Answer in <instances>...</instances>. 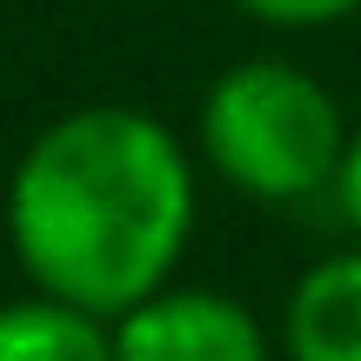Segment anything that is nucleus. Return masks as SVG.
Wrapping results in <instances>:
<instances>
[{"mask_svg":"<svg viewBox=\"0 0 361 361\" xmlns=\"http://www.w3.org/2000/svg\"><path fill=\"white\" fill-rule=\"evenodd\" d=\"M201 154L247 201H308L348 161L335 94L288 61H234L201 94Z\"/></svg>","mask_w":361,"mask_h":361,"instance_id":"2","label":"nucleus"},{"mask_svg":"<svg viewBox=\"0 0 361 361\" xmlns=\"http://www.w3.org/2000/svg\"><path fill=\"white\" fill-rule=\"evenodd\" d=\"M335 201H341V214H348V228L361 234V128L348 134V161H341V174H335Z\"/></svg>","mask_w":361,"mask_h":361,"instance_id":"7","label":"nucleus"},{"mask_svg":"<svg viewBox=\"0 0 361 361\" xmlns=\"http://www.w3.org/2000/svg\"><path fill=\"white\" fill-rule=\"evenodd\" d=\"M194 241V168L168 121L74 107L34 134L7 180V247L40 295L128 314L174 281Z\"/></svg>","mask_w":361,"mask_h":361,"instance_id":"1","label":"nucleus"},{"mask_svg":"<svg viewBox=\"0 0 361 361\" xmlns=\"http://www.w3.org/2000/svg\"><path fill=\"white\" fill-rule=\"evenodd\" d=\"M0 361H114V322L34 288L0 301Z\"/></svg>","mask_w":361,"mask_h":361,"instance_id":"5","label":"nucleus"},{"mask_svg":"<svg viewBox=\"0 0 361 361\" xmlns=\"http://www.w3.org/2000/svg\"><path fill=\"white\" fill-rule=\"evenodd\" d=\"M114 361H274L255 308L221 288H154L114 314Z\"/></svg>","mask_w":361,"mask_h":361,"instance_id":"3","label":"nucleus"},{"mask_svg":"<svg viewBox=\"0 0 361 361\" xmlns=\"http://www.w3.org/2000/svg\"><path fill=\"white\" fill-rule=\"evenodd\" d=\"M247 20H268V27H335L361 13V0H234Z\"/></svg>","mask_w":361,"mask_h":361,"instance_id":"6","label":"nucleus"},{"mask_svg":"<svg viewBox=\"0 0 361 361\" xmlns=\"http://www.w3.org/2000/svg\"><path fill=\"white\" fill-rule=\"evenodd\" d=\"M281 348L288 361H361V247L314 261L295 281Z\"/></svg>","mask_w":361,"mask_h":361,"instance_id":"4","label":"nucleus"}]
</instances>
